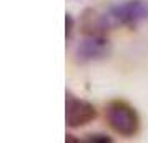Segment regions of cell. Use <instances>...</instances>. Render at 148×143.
Listing matches in <instances>:
<instances>
[{
    "label": "cell",
    "mask_w": 148,
    "mask_h": 143,
    "mask_svg": "<svg viewBox=\"0 0 148 143\" xmlns=\"http://www.w3.org/2000/svg\"><path fill=\"white\" fill-rule=\"evenodd\" d=\"M85 142H100V143H110L112 138L108 135H103V133H92V135H87Z\"/></svg>",
    "instance_id": "obj_6"
},
{
    "label": "cell",
    "mask_w": 148,
    "mask_h": 143,
    "mask_svg": "<svg viewBox=\"0 0 148 143\" xmlns=\"http://www.w3.org/2000/svg\"><path fill=\"white\" fill-rule=\"evenodd\" d=\"M148 20V0H123L107 7L88 8L82 15L83 34L107 35L116 28H136Z\"/></svg>",
    "instance_id": "obj_1"
},
{
    "label": "cell",
    "mask_w": 148,
    "mask_h": 143,
    "mask_svg": "<svg viewBox=\"0 0 148 143\" xmlns=\"http://www.w3.org/2000/svg\"><path fill=\"white\" fill-rule=\"evenodd\" d=\"M105 118L108 127L123 138H132L140 131V115L136 108L125 100L108 102L105 108Z\"/></svg>",
    "instance_id": "obj_2"
},
{
    "label": "cell",
    "mask_w": 148,
    "mask_h": 143,
    "mask_svg": "<svg viewBox=\"0 0 148 143\" xmlns=\"http://www.w3.org/2000/svg\"><path fill=\"white\" fill-rule=\"evenodd\" d=\"M97 118V108L93 103L83 100L80 96L67 92L65 96V122L68 128H82L87 127Z\"/></svg>",
    "instance_id": "obj_4"
},
{
    "label": "cell",
    "mask_w": 148,
    "mask_h": 143,
    "mask_svg": "<svg viewBox=\"0 0 148 143\" xmlns=\"http://www.w3.org/2000/svg\"><path fill=\"white\" fill-rule=\"evenodd\" d=\"M73 27H75L73 17L70 14H67L65 15V38H67V40L72 38V35H73Z\"/></svg>",
    "instance_id": "obj_5"
},
{
    "label": "cell",
    "mask_w": 148,
    "mask_h": 143,
    "mask_svg": "<svg viewBox=\"0 0 148 143\" xmlns=\"http://www.w3.org/2000/svg\"><path fill=\"white\" fill-rule=\"evenodd\" d=\"M112 52V43L107 35L85 34L77 47H75V60L78 63H93V62L107 58Z\"/></svg>",
    "instance_id": "obj_3"
}]
</instances>
